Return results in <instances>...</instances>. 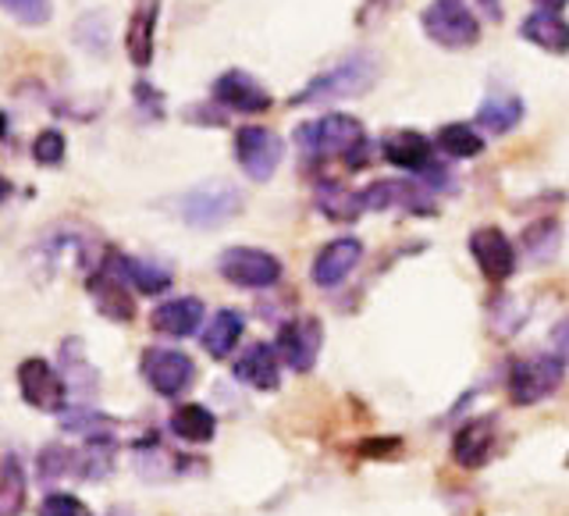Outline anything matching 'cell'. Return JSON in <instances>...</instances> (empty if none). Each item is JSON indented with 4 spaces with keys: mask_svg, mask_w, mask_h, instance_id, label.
I'll return each mask as SVG.
<instances>
[{
    "mask_svg": "<svg viewBox=\"0 0 569 516\" xmlns=\"http://www.w3.org/2000/svg\"><path fill=\"white\" fill-rule=\"evenodd\" d=\"M381 76V64L373 53L367 50H356L349 58H342L338 64H331L328 71H320L317 79H310L307 86L299 89L292 97V107L302 103H335V100H352V97H363L367 89H373Z\"/></svg>",
    "mask_w": 569,
    "mask_h": 516,
    "instance_id": "6da1fadb",
    "label": "cell"
},
{
    "mask_svg": "<svg viewBox=\"0 0 569 516\" xmlns=\"http://www.w3.org/2000/svg\"><path fill=\"white\" fill-rule=\"evenodd\" d=\"M296 142H299V150L313 160H328V157L349 160L367 142V132H363V121L352 115H325L317 121L299 125Z\"/></svg>",
    "mask_w": 569,
    "mask_h": 516,
    "instance_id": "7a4b0ae2",
    "label": "cell"
},
{
    "mask_svg": "<svg viewBox=\"0 0 569 516\" xmlns=\"http://www.w3.org/2000/svg\"><path fill=\"white\" fill-rule=\"evenodd\" d=\"M566 378V360L559 353H533V356H523V360H516L509 367V381H506V391H509V403L512 406H533L548 399L551 391H556Z\"/></svg>",
    "mask_w": 569,
    "mask_h": 516,
    "instance_id": "3957f363",
    "label": "cell"
},
{
    "mask_svg": "<svg viewBox=\"0 0 569 516\" xmlns=\"http://www.w3.org/2000/svg\"><path fill=\"white\" fill-rule=\"evenodd\" d=\"M427 40L445 50H467L480 40V22L467 0H431L420 14Z\"/></svg>",
    "mask_w": 569,
    "mask_h": 516,
    "instance_id": "277c9868",
    "label": "cell"
},
{
    "mask_svg": "<svg viewBox=\"0 0 569 516\" xmlns=\"http://www.w3.org/2000/svg\"><path fill=\"white\" fill-rule=\"evenodd\" d=\"M242 210V192L221 182V178H210V182L189 189L182 200H178V214L189 228H221L224 221L239 218Z\"/></svg>",
    "mask_w": 569,
    "mask_h": 516,
    "instance_id": "5b68a950",
    "label": "cell"
},
{
    "mask_svg": "<svg viewBox=\"0 0 569 516\" xmlns=\"http://www.w3.org/2000/svg\"><path fill=\"white\" fill-rule=\"evenodd\" d=\"M139 370H142V378H147V385L164 399L186 396V391L192 388V381H196V364H192V356L182 353V349L150 346L147 353H142Z\"/></svg>",
    "mask_w": 569,
    "mask_h": 516,
    "instance_id": "8992f818",
    "label": "cell"
},
{
    "mask_svg": "<svg viewBox=\"0 0 569 516\" xmlns=\"http://www.w3.org/2000/svg\"><path fill=\"white\" fill-rule=\"evenodd\" d=\"M218 271L239 289H271L281 281V260L257 246H231L218 257Z\"/></svg>",
    "mask_w": 569,
    "mask_h": 516,
    "instance_id": "52a82bcc",
    "label": "cell"
},
{
    "mask_svg": "<svg viewBox=\"0 0 569 516\" xmlns=\"http://www.w3.org/2000/svg\"><path fill=\"white\" fill-rule=\"evenodd\" d=\"M236 157H239L246 178H253V182H271L274 171L281 168L284 142L271 129H263V125H246V129H239V136H236Z\"/></svg>",
    "mask_w": 569,
    "mask_h": 516,
    "instance_id": "ba28073f",
    "label": "cell"
},
{
    "mask_svg": "<svg viewBox=\"0 0 569 516\" xmlns=\"http://www.w3.org/2000/svg\"><path fill=\"white\" fill-rule=\"evenodd\" d=\"M363 210H409V214H435V189L427 182H409V178H381L360 189Z\"/></svg>",
    "mask_w": 569,
    "mask_h": 516,
    "instance_id": "9c48e42d",
    "label": "cell"
},
{
    "mask_svg": "<svg viewBox=\"0 0 569 516\" xmlns=\"http://www.w3.org/2000/svg\"><path fill=\"white\" fill-rule=\"evenodd\" d=\"M320 343H325V328H320V320L317 317H296V320H284V325L278 328L274 349H278L284 367H292L296 374H307L317 367Z\"/></svg>",
    "mask_w": 569,
    "mask_h": 516,
    "instance_id": "30bf717a",
    "label": "cell"
},
{
    "mask_svg": "<svg viewBox=\"0 0 569 516\" xmlns=\"http://www.w3.org/2000/svg\"><path fill=\"white\" fill-rule=\"evenodd\" d=\"M18 391H22V399L32 409L58 414V409L64 406L68 381L43 360V356H29V360L18 364Z\"/></svg>",
    "mask_w": 569,
    "mask_h": 516,
    "instance_id": "8fae6325",
    "label": "cell"
},
{
    "mask_svg": "<svg viewBox=\"0 0 569 516\" xmlns=\"http://www.w3.org/2000/svg\"><path fill=\"white\" fill-rule=\"evenodd\" d=\"M470 254H473V264L480 267V275H485L488 281L502 285L512 278L516 271V246L509 242V236L502 228H477L470 236Z\"/></svg>",
    "mask_w": 569,
    "mask_h": 516,
    "instance_id": "7c38bea8",
    "label": "cell"
},
{
    "mask_svg": "<svg viewBox=\"0 0 569 516\" xmlns=\"http://www.w3.org/2000/svg\"><path fill=\"white\" fill-rule=\"evenodd\" d=\"M213 100L239 115H263L267 107H271V93H267L249 71H239V68L218 76V82H213Z\"/></svg>",
    "mask_w": 569,
    "mask_h": 516,
    "instance_id": "4fadbf2b",
    "label": "cell"
},
{
    "mask_svg": "<svg viewBox=\"0 0 569 516\" xmlns=\"http://www.w3.org/2000/svg\"><path fill=\"white\" fill-rule=\"evenodd\" d=\"M363 260V242L360 239H335L328 242L325 249L317 254L313 260V281L320 285V289H338L352 271H356V264Z\"/></svg>",
    "mask_w": 569,
    "mask_h": 516,
    "instance_id": "5bb4252c",
    "label": "cell"
},
{
    "mask_svg": "<svg viewBox=\"0 0 569 516\" xmlns=\"http://www.w3.org/2000/svg\"><path fill=\"white\" fill-rule=\"evenodd\" d=\"M86 289H89V296H93L97 310H100L103 317L121 320V325H129V320L136 317V302H132V292H129L132 285H129V281H121L107 264L100 267V271L89 275Z\"/></svg>",
    "mask_w": 569,
    "mask_h": 516,
    "instance_id": "9a60e30c",
    "label": "cell"
},
{
    "mask_svg": "<svg viewBox=\"0 0 569 516\" xmlns=\"http://www.w3.org/2000/svg\"><path fill=\"white\" fill-rule=\"evenodd\" d=\"M381 153L388 165H396L402 171H420L427 175L435 168V160H431V139H427L423 132L417 129H396V132H388L385 142H381Z\"/></svg>",
    "mask_w": 569,
    "mask_h": 516,
    "instance_id": "2e32d148",
    "label": "cell"
},
{
    "mask_svg": "<svg viewBox=\"0 0 569 516\" xmlns=\"http://www.w3.org/2000/svg\"><path fill=\"white\" fill-rule=\"evenodd\" d=\"M231 370H236V378L246 388H257V391H274L281 385V356L274 346H267V343L249 346Z\"/></svg>",
    "mask_w": 569,
    "mask_h": 516,
    "instance_id": "e0dca14e",
    "label": "cell"
},
{
    "mask_svg": "<svg viewBox=\"0 0 569 516\" xmlns=\"http://www.w3.org/2000/svg\"><path fill=\"white\" fill-rule=\"evenodd\" d=\"M200 325H203V299H196V296L168 299L150 314V328L168 338H189Z\"/></svg>",
    "mask_w": 569,
    "mask_h": 516,
    "instance_id": "ac0fdd59",
    "label": "cell"
},
{
    "mask_svg": "<svg viewBox=\"0 0 569 516\" xmlns=\"http://www.w3.org/2000/svg\"><path fill=\"white\" fill-rule=\"evenodd\" d=\"M491 449H495V420L491 417L467 420L452 438V459L462 470L485 467V463L491 459Z\"/></svg>",
    "mask_w": 569,
    "mask_h": 516,
    "instance_id": "d6986e66",
    "label": "cell"
},
{
    "mask_svg": "<svg viewBox=\"0 0 569 516\" xmlns=\"http://www.w3.org/2000/svg\"><path fill=\"white\" fill-rule=\"evenodd\" d=\"M103 264L111 267V271L121 281H129L139 296H160L171 285V271H168V267L150 264V260H139V257H124V254H118V249H111V254L103 257Z\"/></svg>",
    "mask_w": 569,
    "mask_h": 516,
    "instance_id": "ffe728a7",
    "label": "cell"
},
{
    "mask_svg": "<svg viewBox=\"0 0 569 516\" xmlns=\"http://www.w3.org/2000/svg\"><path fill=\"white\" fill-rule=\"evenodd\" d=\"M157 18H160V0H136L132 18H129V32H124V50H129V61L136 68H150V61H153Z\"/></svg>",
    "mask_w": 569,
    "mask_h": 516,
    "instance_id": "44dd1931",
    "label": "cell"
},
{
    "mask_svg": "<svg viewBox=\"0 0 569 516\" xmlns=\"http://www.w3.org/2000/svg\"><path fill=\"white\" fill-rule=\"evenodd\" d=\"M520 36L530 40L533 47H541L548 53H566L569 50V22L559 14V11H533L523 18L520 26Z\"/></svg>",
    "mask_w": 569,
    "mask_h": 516,
    "instance_id": "7402d4cb",
    "label": "cell"
},
{
    "mask_svg": "<svg viewBox=\"0 0 569 516\" xmlns=\"http://www.w3.org/2000/svg\"><path fill=\"white\" fill-rule=\"evenodd\" d=\"M520 118H523V100L516 93H491L477 107V125L491 136H502V132L516 129Z\"/></svg>",
    "mask_w": 569,
    "mask_h": 516,
    "instance_id": "603a6c76",
    "label": "cell"
},
{
    "mask_svg": "<svg viewBox=\"0 0 569 516\" xmlns=\"http://www.w3.org/2000/svg\"><path fill=\"white\" fill-rule=\"evenodd\" d=\"M171 431L189 445H207L218 435V417L203 403H186L171 414Z\"/></svg>",
    "mask_w": 569,
    "mask_h": 516,
    "instance_id": "cb8c5ba5",
    "label": "cell"
},
{
    "mask_svg": "<svg viewBox=\"0 0 569 516\" xmlns=\"http://www.w3.org/2000/svg\"><path fill=\"white\" fill-rule=\"evenodd\" d=\"M242 314L239 310H218L210 317V325L203 328V349L213 356V360H224V356L239 346L242 338Z\"/></svg>",
    "mask_w": 569,
    "mask_h": 516,
    "instance_id": "d4e9b609",
    "label": "cell"
},
{
    "mask_svg": "<svg viewBox=\"0 0 569 516\" xmlns=\"http://www.w3.org/2000/svg\"><path fill=\"white\" fill-rule=\"evenodd\" d=\"M26 467L14 453H4V467H0V516H18L26 509Z\"/></svg>",
    "mask_w": 569,
    "mask_h": 516,
    "instance_id": "484cf974",
    "label": "cell"
},
{
    "mask_svg": "<svg viewBox=\"0 0 569 516\" xmlns=\"http://www.w3.org/2000/svg\"><path fill=\"white\" fill-rule=\"evenodd\" d=\"M61 427L68 435H76L82 441H111L114 435V420L97 414V409H86V406H76V409H64L61 414Z\"/></svg>",
    "mask_w": 569,
    "mask_h": 516,
    "instance_id": "4316f807",
    "label": "cell"
},
{
    "mask_svg": "<svg viewBox=\"0 0 569 516\" xmlns=\"http://www.w3.org/2000/svg\"><path fill=\"white\" fill-rule=\"evenodd\" d=\"M317 207L328 214L331 221H356L363 214L360 192H349L338 182H320L317 186Z\"/></svg>",
    "mask_w": 569,
    "mask_h": 516,
    "instance_id": "83f0119b",
    "label": "cell"
},
{
    "mask_svg": "<svg viewBox=\"0 0 569 516\" xmlns=\"http://www.w3.org/2000/svg\"><path fill=\"white\" fill-rule=\"evenodd\" d=\"M438 147L456 160H470L485 150V136H480L473 125L456 121V125H445V129L438 132Z\"/></svg>",
    "mask_w": 569,
    "mask_h": 516,
    "instance_id": "f1b7e54d",
    "label": "cell"
},
{
    "mask_svg": "<svg viewBox=\"0 0 569 516\" xmlns=\"http://www.w3.org/2000/svg\"><path fill=\"white\" fill-rule=\"evenodd\" d=\"M79 467V449H68V445H47L40 453V477L50 480L53 477H76Z\"/></svg>",
    "mask_w": 569,
    "mask_h": 516,
    "instance_id": "f546056e",
    "label": "cell"
},
{
    "mask_svg": "<svg viewBox=\"0 0 569 516\" xmlns=\"http://www.w3.org/2000/svg\"><path fill=\"white\" fill-rule=\"evenodd\" d=\"M64 136L58 129H43L40 136L32 139V160L36 165H43V168H58L61 160H64Z\"/></svg>",
    "mask_w": 569,
    "mask_h": 516,
    "instance_id": "4dcf8cb0",
    "label": "cell"
},
{
    "mask_svg": "<svg viewBox=\"0 0 569 516\" xmlns=\"http://www.w3.org/2000/svg\"><path fill=\"white\" fill-rule=\"evenodd\" d=\"M4 8L22 26H47L53 14V0H4Z\"/></svg>",
    "mask_w": 569,
    "mask_h": 516,
    "instance_id": "1f68e13d",
    "label": "cell"
},
{
    "mask_svg": "<svg viewBox=\"0 0 569 516\" xmlns=\"http://www.w3.org/2000/svg\"><path fill=\"white\" fill-rule=\"evenodd\" d=\"M36 516H93L89 513V506L82 503V498L68 495V492H50L40 509H36Z\"/></svg>",
    "mask_w": 569,
    "mask_h": 516,
    "instance_id": "d6a6232c",
    "label": "cell"
},
{
    "mask_svg": "<svg viewBox=\"0 0 569 516\" xmlns=\"http://www.w3.org/2000/svg\"><path fill=\"white\" fill-rule=\"evenodd\" d=\"M551 343H556V353L562 356V360H569V320H562V325L556 328Z\"/></svg>",
    "mask_w": 569,
    "mask_h": 516,
    "instance_id": "836d02e7",
    "label": "cell"
},
{
    "mask_svg": "<svg viewBox=\"0 0 569 516\" xmlns=\"http://www.w3.org/2000/svg\"><path fill=\"white\" fill-rule=\"evenodd\" d=\"M391 4H396V0H367L363 11H360V26H367V18H373L378 11H388Z\"/></svg>",
    "mask_w": 569,
    "mask_h": 516,
    "instance_id": "e575fe53",
    "label": "cell"
},
{
    "mask_svg": "<svg viewBox=\"0 0 569 516\" xmlns=\"http://www.w3.org/2000/svg\"><path fill=\"white\" fill-rule=\"evenodd\" d=\"M385 449H388V453H399V449H402V441H399V438H388V441H385ZM360 453H363V456H373V453H381V449H378L373 441H363V445H360Z\"/></svg>",
    "mask_w": 569,
    "mask_h": 516,
    "instance_id": "d590c367",
    "label": "cell"
},
{
    "mask_svg": "<svg viewBox=\"0 0 569 516\" xmlns=\"http://www.w3.org/2000/svg\"><path fill=\"white\" fill-rule=\"evenodd\" d=\"M480 4V11H485L488 18H502V4H498V0H477Z\"/></svg>",
    "mask_w": 569,
    "mask_h": 516,
    "instance_id": "8d00e7d4",
    "label": "cell"
},
{
    "mask_svg": "<svg viewBox=\"0 0 569 516\" xmlns=\"http://www.w3.org/2000/svg\"><path fill=\"white\" fill-rule=\"evenodd\" d=\"M533 4H538L541 11H562L569 0H533Z\"/></svg>",
    "mask_w": 569,
    "mask_h": 516,
    "instance_id": "74e56055",
    "label": "cell"
}]
</instances>
